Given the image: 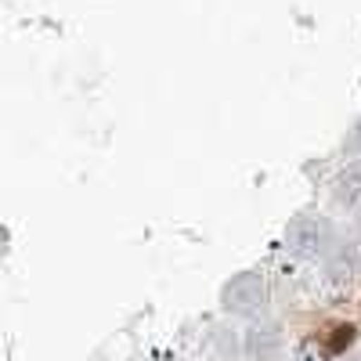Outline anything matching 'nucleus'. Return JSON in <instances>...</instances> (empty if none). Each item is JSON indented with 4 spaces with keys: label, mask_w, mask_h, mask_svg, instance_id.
I'll return each mask as SVG.
<instances>
[{
    "label": "nucleus",
    "mask_w": 361,
    "mask_h": 361,
    "mask_svg": "<svg viewBox=\"0 0 361 361\" xmlns=\"http://www.w3.org/2000/svg\"><path fill=\"white\" fill-rule=\"evenodd\" d=\"M354 336H357V329L347 322V325H333V329H329V333H325V350L329 354H343L350 343H354Z\"/></svg>",
    "instance_id": "1"
}]
</instances>
